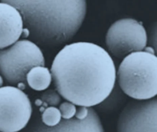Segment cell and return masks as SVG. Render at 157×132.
<instances>
[{
	"label": "cell",
	"mask_w": 157,
	"mask_h": 132,
	"mask_svg": "<svg viewBox=\"0 0 157 132\" xmlns=\"http://www.w3.org/2000/svg\"><path fill=\"white\" fill-rule=\"evenodd\" d=\"M46 108L45 107H44L43 106H40V111L41 112H43L45 110Z\"/></svg>",
	"instance_id": "obj_21"
},
{
	"label": "cell",
	"mask_w": 157,
	"mask_h": 132,
	"mask_svg": "<svg viewBox=\"0 0 157 132\" xmlns=\"http://www.w3.org/2000/svg\"><path fill=\"white\" fill-rule=\"evenodd\" d=\"M116 81L128 97L146 100L157 94V58L145 50L133 52L123 59L116 72Z\"/></svg>",
	"instance_id": "obj_3"
},
{
	"label": "cell",
	"mask_w": 157,
	"mask_h": 132,
	"mask_svg": "<svg viewBox=\"0 0 157 132\" xmlns=\"http://www.w3.org/2000/svg\"><path fill=\"white\" fill-rule=\"evenodd\" d=\"M43 101L41 99H37L35 101V104L37 106H41L43 105Z\"/></svg>",
	"instance_id": "obj_19"
},
{
	"label": "cell",
	"mask_w": 157,
	"mask_h": 132,
	"mask_svg": "<svg viewBox=\"0 0 157 132\" xmlns=\"http://www.w3.org/2000/svg\"><path fill=\"white\" fill-rule=\"evenodd\" d=\"M59 109L61 117L64 120H70L75 116L77 108L75 105L67 101L62 103L59 105Z\"/></svg>",
	"instance_id": "obj_14"
},
{
	"label": "cell",
	"mask_w": 157,
	"mask_h": 132,
	"mask_svg": "<svg viewBox=\"0 0 157 132\" xmlns=\"http://www.w3.org/2000/svg\"><path fill=\"white\" fill-rule=\"evenodd\" d=\"M32 107L27 94L17 87L0 88V132H17L29 122Z\"/></svg>",
	"instance_id": "obj_6"
},
{
	"label": "cell",
	"mask_w": 157,
	"mask_h": 132,
	"mask_svg": "<svg viewBox=\"0 0 157 132\" xmlns=\"http://www.w3.org/2000/svg\"><path fill=\"white\" fill-rule=\"evenodd\" d=\"M42 117L43 123L49 127L57 125L62 118L59 109L55 106H49L46 108L43 112Z\"/></svg>",
	"instance_id": "obj_12"
},
{
	"label": "cell",
	"mask_w": 157,
	"mask_h": 132,
	"mask_svg": "<svg viewBox=\"0 0 157 132\" xmlns=\"http://www.w3.org/2000/svg\"><path fill=\"white\" fill-rule=\"evenodd\" d=\"M127 96L116 82L109 95L101 102L96 105V109L103 113H112L125 104Z\"/></svg>",
	"instance_id": "obj_10"
},
{
	"label": "cell",
	"mask_w": 157,
	"mask_h": 132,
	"mask_svg": "<svg viewBox=\"0 0 157 132\" xmlns=\"http://www.w3.org/2000/svg\"><path fill=\"white\" fill-rule=\"evenodd\" d=\"M44 129V132H105L100 116L92 107H89V115L85 120L63 119L57 125Z\"/></svg>",
	"instance_id": "obj_9"
},
{
	"label": "cell",
	"mask_w": 157,
	"mask_h": 132,
	"mask_svg": "<svg viewBox=\"0 0 157 132\" xmlns=\"http://www.w3.org/2000/svg\"><path fill=\"white\" fill-rule=\"evenodd\" d=\"M24 28L21 15L13 6L0 2V50L19 40Z\"/></svg>",
	"instance_id": "obj_8"
},
{
	"label": "cell",
	"mask_w": 157,
	"mask_h": 132,
	"mask_svg": "<svg viewBox=\"0 0 157 132\" xmlns=\"http://www.w3.org/2000/svg\"><path fill=\"white\" fill-rule=\"evenodd\" d=\"M26 80L33 90H45L49 87L52 82V74L49 69L45 66H36L27 73Z\"/></svg>",
	"instance_id": "obj_11"
},
{
	"label": "cell",
	"mask_w": 157,
	"mask_h": 132,
	"mask_svg": "<svg viewBox=\"0 0 157 132\" xmlns=\"http://www.w3.org/2000/svg\"><path fill=\"white\" fill-rule=\"evenodd\" d=\"M89 107L79 106L76 110L75 118L80 121L85 120L89 115Z\"/></svg>",
	"instance_id": "obj_15"
},
{
	"label": "cell",
	"mask_w": 157,
	"mask_h": 132,
	"mask_svg": "<svg viewBox=\"0 0 157 132\" xmlns=\"http://www.w3.org/2000/svg\"><path fill=\"white\" fill-rule=\"evenodd\" d=\"M44 57L40 48L28 39L18 40L9 47L0 50V74L11 85L23 82L36 66H44Z\"/></svg>",
	"instance_id": "obj_4"
},
{
	"label": "cell",
	"mask_w": 157,
	"mask_h": 132,
	"mask_svg": "<svg viewBox=\"0 0 157 132\" xmlns=\"http://www.w3.org/2000/svg\"><path fill=\"white\" fill-rule=\"evenodd\" d=\"M30 32L29 29L27 28H23L22 31L21 37L23 38H27L30 36Z\"/></svg>",
	"instance_id": "obj_17"
},
{
	"label": "cell",
	"mask_w": 157,
	"mask_h": 132,
	"mask_svg": "<svg viewBox=\"0 0 157 132\" xmlns=\"http://www.w3.org/2000/svg\"><path fill=\"white\" fill-rule=\"evenodd\" d=\"M17 84H18V87H17V88H18L19 90H21L23 91L26 88V84H25V83L23 82H19V83H17Z\"/></svg>",
	"instance_id": "obj_18"
},
{
	"label": "cell",
	"mask_w": 157,
	"mask_h": 132,
	"mask_svg": "<svg viewBox=\"0 0 157 132\" xmlns=\"http://www.w3.org/2000/svg\"><path fill=\"white\" fill-rule=\"evenodd\" d=\"M149 39H147V42L149 41L150 46H149L153 48L156 51L157 49V25L155 24L151 28L150 32Z\"/></svg>",
	"instance_id": "obj_16"
},
{
	"label": "cell",
	"mask_w": 157,
	"mask_h": 132,
	"mask_svg": "<svg viewBox=\"0 0 157 132\" xmlns=\"http://www.w3.org/2000/svg\"><path fill=\"white\" fill-rule=\"evenodd\" d=\"M117 132H157V99L132 100L118 117Z\"/></svg>",
	"instance_id": "obj_7"
},
{
	"label": "cell",
	"mask_w": 157,
	"mask_h": 132,
	"mask_svg": "<svg viewBox=\"0 0 157 132\" xmlns=\"http://www.w3.org/2000/svg\"><path fill=\"white\" fill-rule=\"evenodd\" d=\"M50 72L60 96L79 106H96L109 95L117 82L111 55L91 42L65 46L55 57Z\"/></svg>",
	"instance_id": "obj_1"
},
{
	"label": "cell",
	"mask_w": 157,
	"mask_h": 132,
	"mask_svg": "<svg viewBox=\"0 0 157 132\" xmlns=\"http://www.w3.org/2000/svg\"><path fill=\"white\" fill-rule=\"evenodd\" d=\"M3 1L21 13L31 41L46 46H57L70 40L87 13V2L83 0Z\"/></svg>",
	"instance_id": "obj_2"
},
{
	"label": "cell",
	"mask_w": 157,
	"mask_h": 132,
	"mask_svg": "<svg viewBox=\"0 0 157 132\" xmlns=\"http://www.w3.org/2000/svg\"><path fill=\"white\" fill-rule=\"evenodd\" d=\"M41 99L50 106H57L61 101V96L57 91L49 89L46 90L41 94Z\"/></svg>",
	"instance_id": "obj_13"
},
{
	"label": "cell",
	"mask_w": 157,
	"mask_h": 132,
	"mask_svg": "<svg viewBox=\"0 0 157 132\" xmlns=\"http://www.w3.org/2000/svg\"><path fill=\"white\" fill-rule=\"evenodd\" d=\"M105 43L113 56L123 59L133 52L144 50L147 45V35L141 22L134 18H122L107 30Z\"/></svg>",
	"instance_id": "obj_5"
},
{
	"label": "cell",
	"mask_w": 157,
	"mask_h": 132,
	"mask_svg": "<svg viewBox=\"0 0 157 132\" xmlns=\"http://www.w3.org/2000/svg\"><path fill=\"white\" fill-rule=\"evenodd\" d=\"M4 83V79L1 74H0V88L2 87Z\"/></svg>",
	"instance_id": "obj_20"
}]
</instances>
